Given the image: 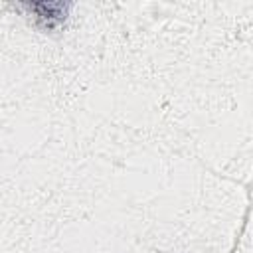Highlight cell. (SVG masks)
Instances as JSON below:
<instances>
[{"mask_svg": "<svg viewBox=\"0 0 253 253\" xmlns=\"http://www.w3.org/2000/svg\"><path fill=\"white\" fill-rule=\"evenodd\" d=\"M28 8L38 14L36 18L40 22H43V26L47 30L55 28L65 18V10H67L65 4H57V2H51V4H28Z\"/></svg>", "mask_w": 253, "mask_h": 253, "instance_id": "cell-1", "label": "cell"}]
</instances>
